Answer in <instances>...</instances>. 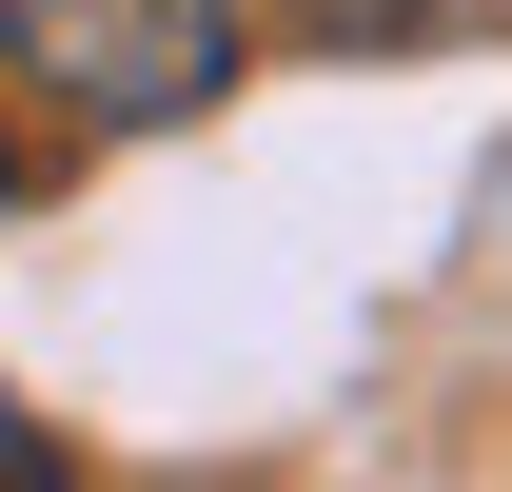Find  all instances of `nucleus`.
I'll return each mask as SVG.
<instances>
[{"label": "nucleus", "instance_id": "1", "mask_svg": "<svg viewBox=\"0 0 512 492\" xmlns=\"http://www.w3.org/2000/svg\"><path fill=\"white\" fill-rule=\"evenodd\" d=\"M237 40H256V0H0V60L40 79L60 119H99V138L197 119L237 79Z\"/></svg>", "mask_w": 512, "mask_h": 492}, {"label": "nucleus", "instance_id": "2", "mask_svg": "<svg viewBox=\"0 0 512 492\" xmlns=\"http://www.w3.org/2000/svg\"><path fill=\"white\" fill-rule=\"evenodd\" d=\"M296 20H316V40H355V60H375V40H453L473 0H296Z\"/></svg>", "mask_w": 512, "mask_h": 492}, {"label": "nucleus", "instance_id": "3", "mask_svg": "<svg viewBox=\"0 0 512 492\" xmlns=\"http://www.w3.org/2000/svg\"><path fill=\"white\" fill-rule=\"evenodd\" d=\"M0 492H79V473H60V433L20 414V394H0Z\"/></svg>", "mask_w": 512, "mask_h": 492}, {"label": "nucleus", "instance_id": "4", "mask_svg": "<svg viewBox=\"0 0 512 492\" xmlns=\"http://www.w3.org/2000/svg\"><path fill=\"white\" fill-rule=\"evenodd\" d=\"M0 217H20V138H0Z\"/></svg>", "mask_w": 512, "mask_h": 492}]
</instances>
